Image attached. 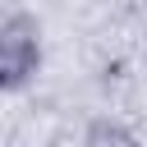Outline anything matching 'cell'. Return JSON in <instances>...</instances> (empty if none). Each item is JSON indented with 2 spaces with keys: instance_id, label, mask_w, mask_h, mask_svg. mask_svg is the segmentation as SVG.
<instances>
[{
  "instance_id": "6da1fadb",
  "label": "cell",
  "mask_w": 147,
  "mask_h": 147,
  "mask_svg": "<svg viewBox=\"0 0 147 147\" xmlns=\"http://www.w3.org/2000/svg\"><path fill=\"white\" fill-rule=\"evenodd\" d=\"M41 60V28L32 14H14L0 23V92L23 87Z\"/></svg>"
},
{
  "instance_id": "7a4b0ae2",
  "label": "cell",
  "mask_w": 147,
  "mask_h": 147,
  "mask_svg": "<svg viewBox=\"0 0 147 147\" xmlns=\"http://www.w3.org/2000/svg\"><path fill=\"white\" fill-rule=\"evenodd\" d=\"M83 147H142V142H138L124 124H115V119H96V124H87Z\"/></svg>"
}]
</instances>
